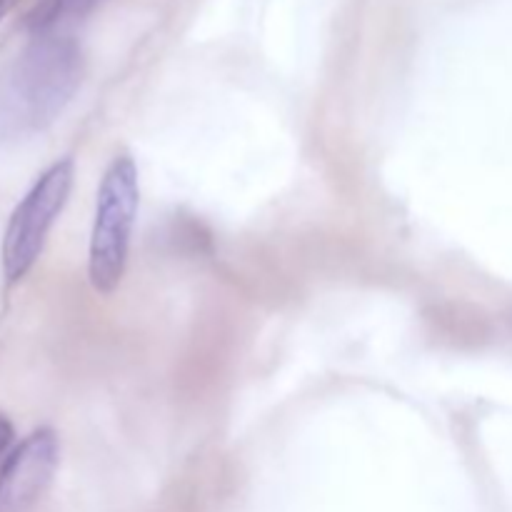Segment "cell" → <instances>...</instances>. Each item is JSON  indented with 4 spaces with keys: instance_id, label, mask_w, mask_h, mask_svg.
<instances>
[{
    "instance_id": "obj_1",
    "label": "cell",
    "mask_w": 512,
    "mask_h": 512,
    "mask_svg": "<svg viewBox=\"0 0 512 512\" xmlns=\"http://www.w3.org/2000/svg\"><path fill=\"white\" fill-rule=\"evenodd\" d=\"M85 73L83 50L70 35H33L0 95V123L10 130H40L73 100Z\"/></svg>"
},
{
    "instance_id": "obj_2",
    "label": "cell",
    "mask_w": 512,
    "mask_h": 512,
    "mask_svg": "<svg viewBox=\"0 0 512 512\" xmlns=\"http://www.w3.org/2000/svg\"><path fill=\"white\" fill-rule=\"evenodd\" d=\"M138 205V165L128 153L115 155L100 180L88 245V278L100 295H113L123 283Z\"/></svg>"
},
{
    "instance_id": "obj_3",
    "label": "cell",
    "mask_w": 512,
    "mask_h": 512,
    "mask_svg": "<svg viewBox=\"0 0 512 512\" xmlns=\"http://www.w3.org/2000/svg\"><path fill=\"white\" fill-rule=\"evenodd\" d=\"M73 180V158L58 160L35 180L33 188L15 205L5 225L3 245H0V263H3V278L8 285L23 280L38 263L50 228L68 203Z\"/></svg>"
},
{
    "instance_id": "obj_4",
    "label": "cell",
    "mask_w": 512,
    "mask_h": 512,
    "mask_svg": "<svg viewBox=\"0 0 512 512\" xmlns=\"http://www.w3.org/2000/svg\"><path fill=\"white\" fill-rule=\"evenodd\" d=\"M60 463L53 428H38L20 440L0 468V512H30L43 498Z\"/></svg>"
},
{
    "instance_id": "obj_5",
    "label": "cell",
    "mask_w": 512,
    "mask_h": 512,
    "mask_svg": "<svg viewBox=\"0 0 512 512\" xmlns=\"http://www.w3.org/2000/svg\"><path fill=\"white\" fill-rule=\"evenodd\" d=\"M95 3L98 0H35V8L28 15V28L33 35L53 33L58 25L88 13Z\"/></svg>"
},
{
    "instance_id": "obj_6",
    "label": "cell",
    "mask_w": 512,
    "mask_h": 512,
    "mask_svg": "<svg viewBox=\"0 0 512 512\" xmlns=\"http://www.w3.org/2000/svg\"><path fill=\"white\" fill-rule=\"evenodd\" d=\"M13 425H10V420L5 418V415H0V455L8 453V448L13 445Z\"/></svg>"
},
{
    "instance_id": "obj_7",
    "label": "cell",
    "mask_w": 512,
    "mask_h": 512,
    "mask_svg": "<svg viewBox=\"0 0 512 512\" xmlns=\"http://www.w3.org/2000/svg\"><path fill=\"white\" fill-rule=\"evenodd\" d=\"M15 3H18V0H0V20H3L10 10H13Z\"/></svg>"
}]
</instances>
